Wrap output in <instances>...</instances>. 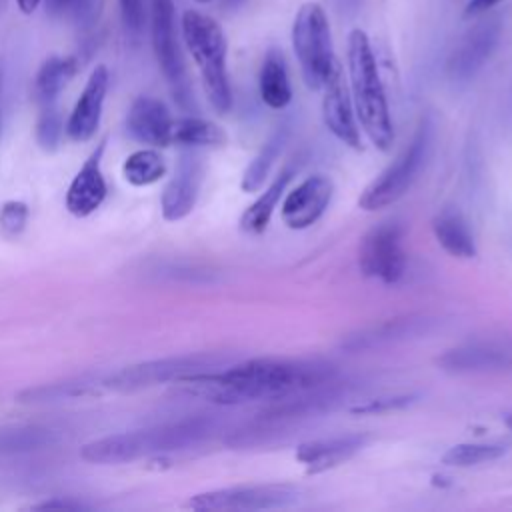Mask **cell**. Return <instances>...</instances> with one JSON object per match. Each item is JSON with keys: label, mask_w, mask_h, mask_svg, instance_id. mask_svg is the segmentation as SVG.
<instances>
[{"label": "cell", "mask_w": 512, "mask_h": 512, "mask_svg": "<svg viewBox=\"0 0 512 512\" xmlns=\"http://www.w3.org/2000/svg\"><path fill=\"white\" fill-rule=\"evenodd\" d=\"M292 48L306 86L310 90H320L338 60L332 50L326 12L318 2H306L298 10L292 24Z\"/></svg>", "instance_id": "52a82bcc"}, {"label": "cell", "mask_w": 512, "mask_h": 512, "mask_svg": "<svg viewBox=\"0 0 512 512\" xmlns=\"http://www.w3.org/2000/svg\"><path fill=\"white\" fill-rule=\"evenodd\" d=\"M288 138H290V126L288 124L276 126V130L266 138V142L262 144L258 154L246 166V170L242 174V180H240L242 192H248V194L258 192L264 186V182H266L274 162L282 154Z\"/></svg>", "instance_id": "cb8c5ba5"}, {"label": "cell", "mask_w": 512, "mask_h": 512, "mask_svg": "<svg viewBox=\"0 0 512 512\" xmlns=\"http://www.w3.org/2000/svg\"><path fill=\"white\" fill-rule=\"evenodd\" d=\"M104 148H106V142L102 140L68 186L66 208L70 214L78 218L92 214L96 208H100V204L106 198V180L102 176V166H100Z\"/></svg>", "instance_id": "e0dca14e"}, {"label": "cell", "mask_w": 512, "mask_h": 512, "mask_svg": "<svg viewBox=\"0 0 512 512\" xmlns=\"http://www.w3.org/2000/svg\"><path fill=\"white\" fill-rule=\"evenodd\" d=\"M70 4H72V0H46V8H48L50 14H60V12H64Z\"/></svg>", "instance_id": "74e56055"}, {"label": "cell", "mask_w": 512, "mask_h": 512, "mask_svg": "<svg viewBox=\"0 0 512 512\" xmlns=\"http://www.w3.org/2000/svg\"><path fill=\"white\" fill-rule=\"evenodd\" d=\"M120 10H122V22L128 34L138 38L144 30L146 16H148L146 0H120Z\"/></svg>", "instance_id": "d6a6232c"}, {"label": "cell", "mask_w": 512, "mask_h": 512, "mask_svg": "<svg viewBox=\"0 0 512 512\" xmlns=\"http://www.w3.org/2000/svg\"><path fill=\"white\" fill-rule=\"evenodd\" d=\"M226 8H236V6H240L244 0H220Z\"/></svg>", "instance_id": "ab89813d"}, {"label": "cell", "mask_w": 512, "mask_h": 512, "mask_svg": "<svg viewBox=\"0 0 512 512\" xmlns=\"http://www.w3.org/2000/svg\"><path fill=\"white\" fill-rule=\"evenodd\" d=\"M28 220V206L20 200H8L0 208V230L4 236H18Z\"/></svg>", "instance_id": "1f68e13d"}, {"label": "cell", "mask_w": 512, "mask_h": 512, "mask_svg": "<svg viewBox=\"0 0 512 512\" xmlns=\"http://www.w3.org/2000/svg\"><path fill=\"white\" fill-rule=\"evenodd\" d=\"M432 232L442 250L454 258L470 260L478 254L468 220L456 208H442L432 218Z\"/></svg>", "instance_id": "44dd1931"}, {"label": "cell", "mask_w": 512, "mask_h": 512, "mask_svg": "<svg viewBox=\"0 0 512 512\" xmlns=\"http://www.w3.org/2000/svg\"><path fill=\"white\" fill-rule=\"evenodd\" d=\"M108 90V70L106 66H96L66 122V132L72 140L76 142H86L94 136L100 116H102V106Z\"/></svg>", "instance_id": "ac0fdd59"}, {"label": "cell", "mask_w": 512, "mask_h": 512, "mask_svg": "<svg viewBox=\"0 0 512 512\" xmlns=\"http://www.w3.org/2000/svg\"><path fill=\"white\" fill-rule=\"evenodd\" d=\"M506 452H508V444L504 442H462V444H454L442 454V464L454 466V468H468V466H478L484 462L498 460Z\"/></svg>", "instance_id": "83f0119b"}, {"label": "cell", "mask_w": 512, "mask_h": 512, "mask_svg": "<svg viewBox=\"0 0 512 512\" xmlns=\"http://www.w3.org/2000/svg\"><path fill=\"white\" fill-rule=\"evenodd\" d=\"M404 226L396 220L380 222L362 238L358 264L366 278L382 284H398L406 272L408 256L402 246Z\"/></svg>", "instance_id": "9c48e42d"}, {"label": "cell", "mask_w": 512, "mask_h": 512, "mask_svg": "<svg viewBox=\"0 0 512 512\" xmlns=\"http://www.w3.org/2000/svg\"><path fill=\"white\" fill-rule=\"evenodd\" d=\"M336 368L320 358H250L224 370L180 378L186 392L232 406L254 400H282L336 380Z\"/></svg>", "instance_id": "6da1fadb"}, {"label": "cell", "mask_w": 512, "mask_h": 512, "mask_svg": "<svg viewBox=\"0 0 512 512\" xmlns=\"http://www.w3.org/2000/svg\"><path fill=\"white\" fill-rule=\"evenodd\" d=\"M40 2H42V0H16L18 8H20L24 14H32V12L38 8Z\"/></svg>", "instance_id": "f35d334b"}, {"label": "cell", "mask_w": 512, "mask_h": 512, "mask_svg": "<svg viewBox=\"0 0 512 512\" xmlns=\"http://www.w3.org/2000/svg\"><path fill=\"white\" fill-rule=\"evenodd\" d=\"M150 32L158 66L172 96L182 108H188L192 104V94L176 38V12L172 0H150Z\"/></svg>", "instance_id": "ba28073f"}, {"label": "cell", "mask_w": 512, "mask_h": 512, "mask_svg": "<svg viewBox=\"0 0 512 512\" xmlns=\"http://www.w3.org/2000/svg\"><path fill=\"white\" fill-rule=\"evenodd\" d=\"M230 362L228 354L222 352H194V354H180L168 356L158 360H148L140 364L126 366L106 378H98L100 390L112 392H132L150 388L162 382L180 380L192 374L210 372L226 366Z\"/></svg>", "instance_id": "5b68a950"}, {"label": "cell", "mask_w": 512, "mask_h": 512, "mask_svg": "<svg viewBox=\"0 0 512 512\" xmlns=\"http://www.w3.org/2000/svg\"><path fill=\"white\" fill-rule=\"evenodd\" d=\"M172 144L182 148H218L226 144V132L210 120L184 116L172 122Z\"/></svg>", "instance_id": "484cf974"}, {"label": "cell", "mask_w": 512, "mask_h": 512, "mask_svg": "<svg viewBox=\"0 0 512 512\" xmlns=\"http://www.w3.org/2000/svg\"><path fill=\"white\" fill-rule=\"evenodd\" d=\"M296 174V166L294 164H288L284 166L276 176L274 180L270 182V186L244 210V214L240 216V228L248 234H262L268 224H270V218L286 190V186L290 184L292 176Z\"/></svg>", "instance_id": "7402d4cb"}, {"label": "cell", "mask_w": 512, "mask_h": 512, "mask_svg": "<svg viewBox=\"0 0 512 512\" xmlns=\"http://www.w3.org/2000/svg\"><path fill=\"white\" fill-rule=\"evenodd\" d=\"M348 74L354 112L362 130L378 150H390L394 124L370 40L360 28L348 34Z\"/></svg>", "instance_id": "3957f363"}, {"label": "cell", "mask_w": 512, "mask_h": 512, "mask_svg": "<svg viewBox=\"0 0 512 512\" xmlns=\"http://www.w3.org/2000/svg\"><path fill=\"white\" fill-rule=\"evenodd\" d=\"M196 2H200V4H206V2H210V0H196Z\"/></svg>", "instance_id": "7bdbcfd3"}, {"label": "cell", "mask_w": 512, "mask_h": 512, "mask_svg": "<svg viewBox=\"0 0 512 512\" xmlns=\"http://www.w3.org/2000/svg\"><path fill=\"white\" fill-rule=\"evenodd\" d=\"M430 322L432 320L424 318V316H404V318L384 320L376 326L364 328V330L348 336L342 342V348L358 352V350H368V348H374V346L406 340V338H412V336H418V334L426 332Z\"/></svg>", "instance_id": "ffe728a7"}, {"label": "cell", "mask_w": 512, "mask_h": 512, "mask_svg": "<svg viewBox=\"0 0 512 512\" xmlns=\"http://www.w3.org/2000/svg\"><path fill=\"white\" fill-rule=\"evenodd\" d=\"M0 100H2V64H0Z\"/></svg>", "instance_id": "b9f144b4"}, {"label": "cell", "mask_w": 512, "mask_h": 512, "mask_svg": "<svg viewBox=\"0 0 512 512\" xmlns=\"http://www.w3.org/2000/svg\"><path fill=\"white\" fill-rule=\"evenodd\" d=\"M368 442V434H344L308 440L296 448V460L306 468V474H320L344 464L354 454H358Z\"/></svg>", "instance_id": "2e32d148"}, {"label": "cell", "mask_w": 512, "mask_h": 512, "mask_svg": "<svg viewBox=\"0 0 512 512\" xmlns=\"http://www.w3.org/2000/svg\"><path fill=\"white\" fill-rule=\"evenodd\" d=\"M258 88L262 102L272 110H282L292 100V86L286 70V62L280 50L270 48L262 60Z\"/></svg>", "instance_id": "603a6c76"}, {"label": "cell", "mask_w": 512, "mask_h": 512, "mask_svg": "<svg viewBox=\"0 0 512 512\" xmlns=\"http://www.w3.org/2000/svg\"><path fill=\"white\" fill-rule=\"evenodd\" d=\"M436 366L450 374L500 372L512 368V348L500 342H468L440 354Z\"/></svg>", "instance_id": "9a60e30c"}, {"label": "cell", "mask_w": 512, "mask_h": 512, "mask_svg": "<svg viewBox=\"0 0 512 512\" xmlns=\"http://www.w3.org/2000/svg\"><path fill=\"white\" fill-rule=\"evenodd\" d=\"M418 400V394H396V396H382V398H372L362 404H356L350 408L352 414H384L390 410H400Z\"/></svg>", "instance_id": "4dcf8cb0"}, {"label": "cell", "mask_w": 512, "mask_h": 512, "mask_svg": "<svg viewBox=\"0 0 512 512\" xmlns=\"http://www.w3.org/2000/svg\"><path fill=\"white\" fill-rule=\"evenodd\" d=\"M300 488L292 484H250L218 488L188 500L192 510H276L298 502Z\"/></svg>", "instance_id": "30bf717a"}, {"label": "cell", "mask_w": 512, "mask_h": 512, "mask_svg": "<svg viewBox=\"0 0 512 512\" xmlns=\"http://www.w3.org/2000/svg\"><path fill=\"white\" fill-rule=\"evenodd\" d=\"M324 98H322V118L326 128L334 134L336 140L342 144L362 150V140H360V130L356 124V112L352 104V96L346 88L342 68L336 62L332 70L328 72L324 84Z\"/></svg>", "instance_id": "7c38bea8"}, {"label": "cell", "mask_w": 512, "mask_h": 512, "mask_svg": "<svg viewBox=\"0 0 512 512\" xmlns=\"http://www.w3.org/2000/svg\"><path fill=\"white\" fill-rule=\"evenodd\" d=\"M336 6L344 16H354L360 10L362 0H336Z\"/></svg>", "instance_id": "8d00e7d4"}, {"label": "cell", "mask_w": 512, "mask_h": 512, "mask_svg": "<svg viewBox=\"0 0 512 512\" xmlns=\"http://www.w3.org/2000/svg\"><path fill=\"white\" fill-rule=\"evenodd\" d=\"M78 70V60L74 56H50L38 70L34 80V96L40 104H54L56 96L70 82Z\"/></svg>", "instance_id": "d4e9b609"}, {"label": "cell", "mask_w": 512, "mask_h": 512, "mask_svg": "<svg viewBox=\"0 0 512 512\" xmlns=\"http://www.w3.org/2000/svg\"><path fill=\"white\" fill-rule=\"evenodd\" d=\"M164 172H166L164 158L156 150H150V148L132 152L122 166L124 178L134 186L154 184L164 176Z\"/></svg>", "instance_id": "f1b7e54d"}, {"label": "cell", "mask_w": 512, "mask_h": 512, "mask_svg": "<svg viewBox=\"0 0 512 512\" xmlns=\"http://www.w3.org/2000/svg\"><path fill=\"white\" fill-rule=\"evenodd\" d=\"M34 508H38V510H52V508H60V510H84V508H88V506L82 504V502H76V500H46V502H42V504H38V506H34Z\"/></svg>", "instance_id": "d590c367"}, {"label": "cell", "mask_w": 512, "mask_h": 512, "mask_svg": "<svg viewBox=\"0 0 512 512\" xmlns=\"http://www.w3.org/2000/svg\"><path fill=\"white\" fill-rule=\"evenodd\" d=\"M218 422L210 416H190L150 430L122 432L92 440L80 448V456L92 464H122L150 454L192 448L214 434Z\"/></svg>", "instance_id": "7a4b0ae2"}, {"label": "cell", "mask_w": 512, "mask_h": 512, "mask_svg": "<svg viewBox=\"0 0 512 512\" xmlns=\"http://www.w3.org/2000/svg\"><path fill=\"white\" fill-rule=\"evenodd\" d=\"M182 36L200 70L202 86L210 106L218 114L230 112L232 90L226 70L228 44L222 26L198 10H186L182 14Z\"/></svg>", "instance_id": "277c9868"}, {"label": "cell", "mask_w": 512, "mask_h": 512, "mask_svg": "<svg viewBox=\"0 0 512 512\" xmlns=\"http://www.w3.org/2000/svg\"><path fill=\"white\" fill-rule=\"evenodd\" d=\"M58 442L54 430L44 426H4L0 428V456L22 454L48 448Z\"/></svg>", "instance_id": "4316f807"}, {"label": "cell", "mask_w": 512, "mask_h": 512, "mask_svg": "<svg viewBox=\"0 0 512 512\" xmlns=\"http://www.w3.org/2000/svg\"><path fill=\"white\" fill-rule=\"evenodd\" d=\"M172 122L164 102L152 96H140L132 102L126 118V128L132 138L152 146L172 144Z\"/></svg>", "instance_id": "d6986e66"}, {"label": "cell", "mask_w": 512, "mask_h": 512, "mask_svg": "<svg viewBox=\"0 0 512 512\" xmlns=\"http://www.w3.org/2000/svg\"><path fill=\"white\" fill-rule=\"evenodd\" d=\"M202 160L194 152V148H186L180 154L178 166L170 182L164 186L162 198H160V208L162 216L170 222L186 218L192 208L196 206L200 186H202Z\"/></svg>", "instance_id": "5bb4252c"}, {"label": "cell", "mask_w": 512, "mask_h": 512, "mask_svg": "<svg viewBox=\"0 0 512 512\" xmlns=\"http://www.w3.org/2000/svg\"><path fill=\"white\" fill-rule=\"evenodd\" d=\"M74 8V18L82 26H90L98 18V8L100 0H72Z\"/></svg>", "instance_id": "836d02e7"}, {"label": "cell", "mask_w": 512, "mask_h": 512, "mask_svg": "<svg viewBox=\"0 0 512 512\" xmlns=\"http://www.w3.org/2000/svg\"><path fill=\"white\" fill-rule=\"evenodd\" d=\"M504 424H506V426L512 430V412H508V414L504 416Z\"/></svg>", "instance_id": "60d3db41"}, {"label": "cell", "mask_w": 512, "mask_h": 512, "mask_svg": "<svg viewBox=\"0 0 512 512\" xmlns=\"http://www.w3.org/2000/svg\"><path fill=\"white\" fill-rule=\"evenodd\" d=\"M502 0H470L464 8V18H476L486 14L488 10H492L496 4H500Z\"/></svg>", "instance_id": "e575fe53"}, {"label": "cell", "mask_w": 512, "mask_h": 512, "mask_svg": "<svg viewBox=\"0 0 512 512\" xmlns=\"http://www.w3.org/2000/svg\"><path fill=\"white\" fill-rule=\"evenodd\" d=\"M430 142L432 124L428 118H424L418 124L410 144L400 152V156L364 188L358 198V206L366 212H376L398 202L410 190L416 176L424 168Z\"/></svg>", "instance_id": "8992f818"}, {"label": "cell", "mask_w": 512, "mask_h": 512, "mask_svg": "<svg viewBox=\"0 0 512 512\" xmlns=\"http://www.w3.org/2000/svg\"><path fill=\"white\" fill-rule=\"evenodd\" d=\"M62 118L60 114L56 112V108L52 104H48L38 120V126H36V138H38V144L46 150H52L58 146L60 142V136H62Z\"/></svg>", "instance_id": "f546056e"}, {"label": "cell", "mask_w": 512, "mask_h": 512, "mask_svg": "<svg viewBox=\"0 0 512 512\" xmlns=\"http://www.w3.org/2000/svg\"><path fill=\"white\" fill-rule=\"evenodd\" d=\"M334 182L326 174H312L290 190L280 206L282 222L290 230L310 228L330 206Z\"/></svg>", "instance_id": "4fadbf2b"}, {"label": "cell", "mask_w": 512, "mask_h": 512, "mask_svg": "<svg viewBox=\"0 0 512 512\" xmlns=\"http://www.w3.org/2000/svg\"><path fill=\"white\" fill-rule=\"evenodd\" d=\"M478 20L462 34L448 58V76L452 82H468L488 62L502 34L500 16H476Z\"/></svg>", "instance_id": "8fae6325"}]
</instances>
